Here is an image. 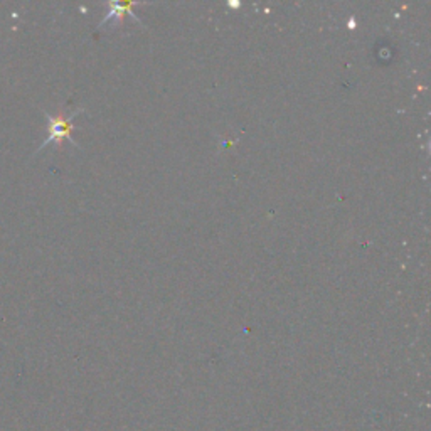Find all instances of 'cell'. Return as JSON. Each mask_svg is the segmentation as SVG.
<instances>
[{
	"instance_id": "obj_2",
	"label": "cell",
	"mask_w": 431,
	"mask_h": 431,
	"mask_svg": "<svg viewBox=\"0 0 431 431\" xmlns=\"http://www.w3.org/2000/svg\"><path fill=\"white\" fill-rule=\"evenodd\" d=\"M132 7H133V3H118V2L110 3V12H106L105 19H103V21L100 22V28H101V26H105L108 21H112V19H115L117 22L121 21V19L125 17V14H130L133 19H135L137 22H139V24H142V22H140L139 19H137L135 14L130 12V10H132Z\"/></svg>"
},
{
	"instance_id": "obj_1",
	"label": "cell",
	"mask_w": 431,
	"mask_h": 431,
	"mask_svg": "<svg viewBox=\"0 0 431 431\" xmlns=\"http://www.w3.org/2000/svg\"><path fill=\"white\" fill-rule=\"evenodd\" d=\"M79 113H83V108L76 110L74 113H71L70 117H51L46 113V118H48L49 121V128H48V139L44 140L43 145L39 147V150H43V148H46V145L56 142H63V140H68V142H71L74 147L79 148V145L74 142V139L71 137V132L72 128H74V125H72V120H74L76 115H79Z\"/></svg>"
}]
</instances>
